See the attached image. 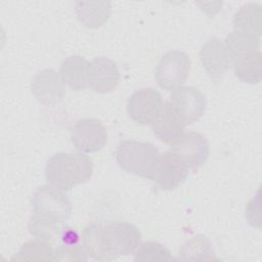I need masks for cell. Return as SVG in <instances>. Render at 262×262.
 Listing matches in <instances>:
<instances>
[{
    "mask_svg": "<svg viewBox=\"0 0 262 262\" xmlns=\"http://www.w3.org/2000/svg\"><path fill=\"white\" fill-rule=\"evenodd\" d=\"M140 239L139 229L125 221L92 223L84 227L81 234L87 256L96 261H113L134 254Z\"/></svg>",
    "mask_w": 262,
    "mask_h": 262,
    "instance_id": "1",
    "label": "cell"
},
{
    "mask_svg": "<svg viewBox=\"0 0 262 262\" xmlns=\"http://www.w3.org/2000/svg\"><path fill=\"white\" fill-rule=\"evenodd\" d=\"M33 215L29 231L36 238L50 243L73 211L69 198L50 184L38 187L32 196Z\"/></svg>",
    "mask_w": 262,
    "mask_h": 262,
    "instance_id": "2",
    "label": "cell"
},
{
    "mask_svg": "<svg viewBox=\"0 0 262 262\" xmlns=\"http://www.w3.org/2000/svg\"><path fill=\"white\" fill-rule=\"evenodd\" d=\"M92 172V161L83 152H57L47 160L45 166L48 183L61 190L87 182Z\"/></svg>",
    "mask_w": 262,
    "mask_h": 262,
    "instance_id": "3",
    "label": "cell"
},
{
    "mask_svg": "<svg viewBox=\"0 0 262 262\" xmlns=\"http://www.w3.org/2000/svg\"><path fill=\"white\" fill-rule=\"evenodd\" d=\"M159 156L154 144L137 140L122 141L116 150L117 162L124 171L148 179Z\"/></svg>",
    "mask_w": 262,
    "mask_h": 262,
    "instance_id": "4",
    "label": "cell"
},
{
    "mask_svg": "<svg viewBox=\"0 0 262 262\" xmlns=\"http://www.w3.org/2000/svg\"><path fill=\"white\" fill-rule=\"evenodd\" d=\"M191 61L189 56L179 50L165 53L158 62L155 79L164 90H174L182 86L190 73Z\"/></svg>",
    "mask_w": 262,
    "mask_h": 262,
    "instance_id": "5",
    "label": "cell"
},
{
    "mask_svg": "<svg viewBox=\"0 0 262 262\" xmlns=\"http://www.w3.org/2000/svg\"><path fill=\"white\" fill-rule=\"evenodd\" d=\"M188 171V167L176 154L165 151L159 156L149 179L163 190H173L186 180Z\"/></svg>",
    "mask_w": 262,
    "mask_h": 262,
    "instance_id": "6",
    "label": "cell"
},
{
    "mask_svg": "<svg viewBox=\"0 0 262 262\" xmlns=\"http://www.w3.org/2000/svg\"><path fill=\"white\" fill-rule=\"evenodd\" d=\"M164 105L162 95L154 88L146 87L135 91L128 99L127 113L140 125H151Z\"/></svg>",
    "mask_w": 262,
    "mask_h": 262,
    "instance_id": "7",
    "label": "cell"
},
{
    "mask_svg": "<svg viewBox=\"0 0 262 262\" xmlns=\"http://www.w3.org/2000/svg\"><path fill=\"white\" fill-rule=\"evenodd\" d=\"M171 151L176 154L189 170L196 171L207 162L210 144L204 135L196 132H187L181 134L171 143Z\"/></svg>",
    "mask_w": 262,
    "mask_h": 262,
    "instance_id": "8",
    "label": "cell"
},
{
    "mask_svg": "<svg viewBox=\"0 0 262 262\" xmlns=\"http://www.w3.org/2000/svg\"><path fill=\"white\" fill-rule=\"evenodd\" d=\"M169 101L186 125L199 121L207 107L206 96L192 86H180L172 90Z\"/></svg>",
    "mask_w": 262,
    "mask_h": 262,
    "instance_id": "9",
    "label": "cell"
},
{
    "mask_svg": "<svg viewBox=\"0 0 262 262\" xmlns=\"http://www.w3.org/2000/svg\"><path fill=\"white\" fill-rule=\"evenodd\" d=\"M72 143L83 154L96 152L103 148L107 140V132L97 119H82L76 122L72 130Z\"/></svg>",
    "mask_w": 262,
    "mask_h": 262,
    "instance_id": "10",
    "label": "cell"
},
{
    "mask_svg": "<svg viewBox=\"0 0 262 262\" xmlns=\"http://www.w3.org/2000/svg\"><path fill=\"white\" fill-rule=\"evenodd\" d=\"M120 82V72L117 64L110 58L100 56L89 62L88 86L97 93L114 91Z\"/></svg>",
    "mask_w": 262,
    "mask_h": 262,
    "instance_id": "11",
    "label": "cell"
},
{
    "mask_svg": "<svg viewBox=\"0 0 262 262\" xmlns=\"http://www.w3.org/2000/svg\"><path fill=\"white\" fill-rule=\"evenodd\" d=\"M200 57L211 80L215 83L221 82L230 68V59L221 40L211 37L202 46Z\"/></svg>",
    "mask_w": 262,
    "mask_h": 262,
    "instance_id": "12",
    "label": "cell"
},
{
    "mask_svg": "<svg viewBox=\"0 0 262 262\" xmlns=\"http://www.w3.org/2000/svg\"><path fill=\"white\" fill-rule=\"evenodd\" d=\"M63 84L59 74L53 70L45 69L33 77L31 91L40 103L52 105L63 97Z\"/></svg>",
    "mask_w": 262,
    "mask_h": 262,
    "instance_id": "13",
    "label": "cell"
},
{
    "mask_svg": "<svg viewBox=\"0 0 262 262\" xmlns=\"http://www.w3.org/2000/svg\"><path fill=\"white\" fill-rule=\"evenodd\" d=\"M186 124L178 115L176 110L170 103L166 101L157 117L151 124L154 135L164 143H173L181 134L184 133Z\"/></svg>",
    "mask_w": 262,
    "mask_h": 262,
    "instance_id": "14",
    "label": "cell"
},
{
    "mask_svg": "<svg viewBox=\"0 0 262 262\" xmlns=\"http://www.w3.org/2000/svg\"><path fill=\"white\" fill-rule=\"evenodd\" d=\"M88 68L89 61L83 56L71 55L62 61L59 75L66 85L80 91L88 86Z\"/></svg>",
    "mask_w": 262,
    "mask_h": 262,
    "instance_id": "15",
    "label": "cell"
},
{
    "mask_svg": "<svg viewBox=\"0 0 262 262\" xmlns=\"http://www.w3.org/2000/svg\"><path fill=\"white\" fill-rule=\"evenodd\" d=\"M235 77L248 84H257L262 78V55L260 50L244 53L230 61Z\"/></svg>",
    "mask_w": 262,
    "mask_h": 262,
    "instance_id": "16",
    "label": "cell"
},
{
    "mask_svg": "<svg viewBox=\"0 0 262 262\" xmlns=\"http://www.w3.org/2000/svg\"><path fill=\"white\" fill-rule=\"evenodd\" d=\"M78 19L87 28L95 29L103 26L111 16V2H82L75 3Z\"/></svg>",
    "mask_w": 262,
    "mask_h": 262,
    "instance_id": "17",
    "label": "cell"
},
{
    "mask_svg": "<svg viewBox=\"0 0 262 262\" xmlns=\"http://www.w3.org/2000/svg\"><path fill=\"white\" fill-rule=\"evenodd\" d=\"M261 18V6L256 3H247L243 5L233 16V31L260 38Z\"/></svg>",
    "mask_w": 262,
    "mask_h": 262,
    "instance_id": "18",
    "label": "cell"
},
{
    "mask_svg": "<svg viewBox=\"0 0 262 262\" xmlns=\"http://www.w3.org/2000/svg\"><path fill=\"white\" fill-rule=\"evenodd\" d=\"M179 258L192 261L217 260L211 241L203 234H196L186 241L179 249Z\"/></svg>",
    "mask_w": 262,
    "mask_h": 262,
    "instance_id": "19",
    "label": "cell"
},
{
    "mask_svg": "<svg viewBox=\"0 0 262 262\" xmlns=\"http://www.w3.org/2000/svg\"><path fill=\"white\" fill-rule=\"evenodd\" d=\"M223 45L231 61L233 58L244 53L259 51L260 38L233 31L227 35Z\"/></svg>",
    "mask_w": 262,
    "mask_h": 262,
    "instance_id": "20",
    "label": "cell"
},
{
    "mask_svg": "<svg viewBox=\"0 0 262 262\" xmlns=\"http://www.w3.org/2000/svg\"><path fill=\"white\" fill-rule=\"evenodd\" d=\"M11 261H54V249L50 243L36 238L25 243L19 251L10 259Z\"/></svg>",
    "mask_w": 262,
    "mask_h": 262,
    "instance_id": "21",
    "label": "cell"
},
{
    "mask_svg": "<svg viewBox=\"0 0 262 262\" xmlns=\"http://www.w3.org/2000/svg\"><path fill=\"white\" fill-rule=\"evenodd\" d=\"M134 261L148 262V261H170L172 256L170 251L158 242H144L138 246L134 252Z\"/></svg>",
    "mask_w": 262,
    "mask_h": 262,
    "instance_id": "22",
    "label": "cell"
},
{
    "mask_svg": "<svg viewBox=\"0 0 262 262\" xmlns=\"http://www.w3.org/2000/svg\"><path fill=\"white\" fill-rule=\"evenodd\" d=\"M87 256L82 244L58 245L54 249V261H87Z\"/></svg>",
    "mask_w": 262,
    "mask_h": 262,
    "instance_id": "23",
    "label": "cell"
}]
</instances>
